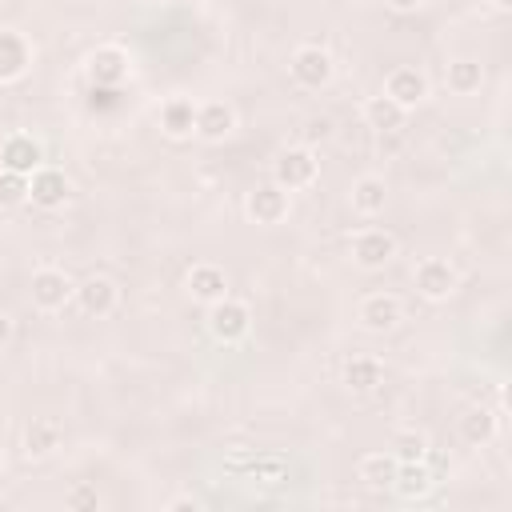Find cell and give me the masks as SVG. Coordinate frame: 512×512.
<instances>
[{"instance_id":"cell-1","label":"cell","mask_w":512,"mask_h":512,"mask_svg":"<svg viewBox=\"0 0 512 512\" xmlns=\"http://www.w3.org/2000/svg\"><path fill=\"white\" fill-rule=\"evenodd\" d=\"M316 176H320V160H316V152H312L308 144L284 148V152L276 156V164H272V180H276L284 192H300V188H308Z\"/></svg>"},{"instance_id":"cell-2","label":"cell","mask_w":512,"mask_h":512,"mask_svg":"<svg viewBox=\"0 0 512 512\" xmlns=\"http://www.w3.org/2000/svg\"><path fill=\"white\" fill-rule=\"evenodd\" d=\"M248 328H252V312H248V304H240V300H232V296H220V300L208 304V332H212L220 344H236V340H244Z\"/></svg>"},{"instance_id":"cell-3","label":"cell","mask_w":512,"mask_h":512,"mask_svg":"<svg viewBox=\"0 0 512 512\" xmlns=\"http://www.w3.org/2000/svg\"><path fill=\"white\" fill-rule=\"evenodd\" d=\"M412 284H416V292L424 300H436L440 304V300H448L456 292V268L448 260H440V256H424L412 268Z\"/></svg>"},{"instance_id":"cell-4","label":"cell","mask_w":512,"mask_h":512,"mask_svg":"<svg viewBox=\"0 0 512 512\" xmlns=\"http://www.w3.org/2000/svg\"><path fill=\"white\" fill-rule=\"evenodd\" d=\"M28 292H32V304L40 312H60L76 296V284L60 268H40V272H32V288Z\"/></svg>"},{"instance_id":"cell-5","label":"cell","mask_w":512,"mask_h":512,"mask_svg":"<svg viewBox=\"0 0 512 512\" xmlns=\"http://www.w3.org/2000/svg\"><path fill=\"white\" fill-rule=\"evenodd\" d=\"M392 256H396V236H392L388 228H364V232L352 236V260H356L360 268L376 272V268H384Z\"/></svg>"},{"instance_id":"cell-6","label":"cell","mask_w":512,"mask_h":512,"mask_svg":"<svg viewBox=\"0 0 512 512\" xmlns=\"http://www.w3.org/2000/svg\"><path fill=\"white\" fill-rule=\"evenodd\" d=\"M292 80L304 84V88H324L332 80V56L320 48V44H304L292 52Z\"/></svg>"},{"instance_id":"cell-7","label":"cell","mask_w":512,"mask_h":512,"mask_svg":"<svg viewBox=\"0 0 512 512\" xmlns=\"http://www.w3.org/2000/svg\"><path fill=\"white\" fill-rule=\"evenodd\" d=\"M244 212H248L256 224H280V220L288 216V192H284L276 180L256 184V188L248 192V200H244Z\"/></svg>"},{"instance_id":"cell-8","label":"cell","mask_w":512,"mask_h":512,"mask_svg":"<svg viewBox=\"0 0 512 512\" xmlns=\"http://www.w3.org/2000/svg\"><path fill=\"white\" fill-rule=\"evenodd\" d=\"M400 320H404L400 296H392V292H372V296L360 300V324H364L368 332H392Z\"/></svg>"},{"instance_id":"cell-9","label":"cell","mask_w":512,"mask_h":512,"mask_svg":"<svg viewBox=\"0 0 512 512\" xmlns=\"http://www.w3.org/2000/svg\"><path fill=\"white\" fill-rule=\"evenodd\" d=\"M128 76V52L116 44H104L88 56V80L92 88H116Z\"/></svg>"},{"instance_id":"cell-10","label":"cell","mask_w":512,"mask_h":512,"mask_svg":"<svg viewBox=\"0 0 512 512\" xmlns=\"http://www.w3.org/2000/svg\"><path fill=\"white\" fill-rule=\"evenodd\" d=\"M68 192H72V184H68V176L60 168H36L28 176V200L36 208H60L68 200Z\"/></svg>"},{"instance_id":"cell-11","label":"cell","mask_w":512,"mask_h":512,"mask_svg":"<svg viewBox=\"0 0 512 512\" xmlns=\"http://www.w3.org/2000/svg\"><path fill=\"white\" fill-rule=\"evenodd\" d=\"M232 128H236V112H232L224 100H208V104H200V108H196L192 132H196L200 140H208V144H220V140H224Z\"/></svg>"},{"instance_id":"cell-12","label":"cell","mask_w":512,"mask_h":512,"mask_svg":"<svg viewBox=\"0 0 512 512\" xmlns=\"http://www.w3.org/2000/svg\"><path fill=\"white\" fill-rule=\"evenodd\" d=\"M64 444V424L56 416H32V424L24 428V456L44 460Z\"/></svg>"},{"instance_id":"cell-13","label":"cell","mask_w":512,"mask_h":512,"mask_svg":"<svg viewBox=\"0 0 512 512\" xmlns=\"http://www.w3.org/2000/svg\"><path fill=\"white\" fill-rule=\"evenodd\" d=\"M0 168L20 172V176H32L40 168V144L32 136H24V132L4 136V144H0Z\"/></svg>"},{"instance_id":"cell-14","label":"cell","mask_w":512,"mask_h":512,"mask_svg":"<svg viewBox=\"0 0 512 512\" xmlns=\"http://www.w3.org/2000/svg\"><path fill=\"white\" fill-rule=\"evenodd\" d=\"M384 96H392V100L404 104V108H416V104L428 96V80H424L420 68H392V72L384 76Z\"/></svg>"},{"instance_id":"cell-15","label":"cell","mask_w":512,"mask_h":512,"mask_svg":"<svg viewBox=\"0 0 512 512\" xmlns=\"http://www.w3.org/2000/svg\"><path fill=\"white\" fill-rule=\"evenodd\" d=\"M76 300H80V308L88 312V316H108L116 304H120V288L108 280V276H88L84 284H76Z\"/></svg>"},{"instance_id":"cell-16","label":"cell","mask_w":512,"mask_h":512,"mask_svg":"<svg viewBox=\"0 0 512 512\" xmlns=\"http://www.w3.org/2000/svg\"><path fill=\"white\" fill-rule=\"evenodd\" d=\"M404 120H408V108L404 104H396L392 96H368L364 100V124L368 128H376L380 136H392V132H400L404 128Z\"/></svg>"},{"instance_id":"cell-17","label":"cell","mask_w":512,"mask_h":512,"mask_svg":"<svg viewBox=\"0 0 512 512\" xmlns=\"http://www.w3.org/2000/svg\"><path fill=\"white\" fill-rule=\"evenodd\" d=\"M184 288H188L192 300L212 304V300L228 296V276H224V268H216V264H196V268H188Z\"/></svg>"},{"instance_id":"cell-18","label":"cell","mask_w":512,"mask_h":512,"mask_svg":"<svg viewBox=\"0 0 512 512\" xmlns=\"http://www.w3.org/2000/svg\"><path fill=\"white\" fill-rule=\"evenodd\" d=\"M340 380L348 392H376L384 384V364L376 356H352V360H344Z\"/></svg>"},{"instance_id":"cell-19","label":"cell","mask_w":512,"mask_h":512,"mask_svg":"<svg viewBox=\"0 0 512 512\" xmlns=\"http://www.w3.org/2000/svg\"><path fill=\"white\" fill-rule=\"evenodd\" d=\"M432 484H436V476H432V468L424 460H400L396 480H392V492L404 496V500H420V496L432 492Z\"/></svg>"},{"instance_id":"cell-20","label":"cell","mask_w":512,"mask_h":512,"mask_svg":"<svg viewBox=\"0 0 512 512\" xmlns=\"http://www.w3.org/2000/svg\"><path fill=\"white\" fill-rule=\"evenodd\" d=\"M228 464L232 468H244L256 484H268V488H276V484L288 480V460L276 456V452H268V456H232Z\"/></svg>"},{"instance_id":"cell-21","label":"cell","mask_w":512,"mask_h":512,"mask_svg":"<svg viewBox=\"0 0 512 512\" xmlns=\"http://www.w3.org/2000/svg\"><path fill=\"white\" fill-rule=\"evenodd\" d=\"M396 468H400V460H396L392 452H368V456H360V464H356V476H360V484H364V488H372V492H384V488H392V480H396Z\"/></svg>"},{"instance_id":"cell-22","label":"cell","mask_w":512,"mask_h":512,"mask_svg":"<svg viewBox=\"0 0 512 512\" xmlns=\"http://www.w3.org/2000/svg\"><path fill=\"white\" fill-rule=\"evenodd\" d=\"M28 56H32V52H28V40H24L20 32H12V28H0V84L24 76Z\"/></svg>"},{"instance_id":"cell-23","label":"cell","mask_w":512,"mask_h":512,"mask_svg":"<svg viewBox=\"0 0 512 512\" xmlns=\"http://www.w3.org/2000/svg\"><path fill=\"white\" fill-rule=\"evenodd\" d=\"M384 204H388V188H384L380 176H360V180L352 184V212H360V216H380Z\"/></svg>"},{"instance_id":"cell-24","label":"cell","mask_w":512,"mask_h":512,"mask_svg":"<svg viewBox=\"0 0 512 512\" xmlns=\"http://www.w3.org/2000/svg\"><path fill=\"white\" fill-rule=\"evenodd\" d=\"M492 436H496V416H492L488 408H468V412L460 416V440H464V444L480 448V444H488Z\"/></svg>"},{"instance_id":"cell-25","label":"cell","mask_w":512,"mask_h":512,"mask_svg":"<svg viewBox=\"0 0 512 512\" xmlns=\"http://www.w3.org/2000/svg\"><path fill=\"white\" fill-rule=\"evenodd\" d=\"M192 120H196V108H192V100H184V96H176V100H168L164 108H160V124H164V132L168 136H192Z\"/></svg>"},{"instance_id":"cell-26","label":"cell","mask_w":512,"mask_h":512,"mask_svg":"<svg viewBox=\"0 0 512 512\" xmlns=\"http://www.w3.org/2000/svg\"><path fill=\"white\" fill-rule=\"evenodd\" d=\"M444 80H448V88H452V92L468 96V92H476V88H480L484 68H480L476 60H452V64H448V72H444Z\"/></svg>"},{"instance_id":"cell-27","label":"cell","mask_w":512,"mask_h":512,"mask_svg":"<svg viewBox=\"0 0 512 512\" xmlns=\"http://www.w3.org/2000/svg\"><path fill=\"white\" fill-rule=\"evenodd\" d=\"M392 456H396V460H424V456H428V440H424V432H416V428L396 432V440H392Z\"/></svg>"},{"instance_id":"cell-28","label":"cell","mask_w":512,"mask_h":512,"mask_svg":"<svg viewBox=\"0 0 512 512\" xmlns=\"http://www.w3.org/2000/svg\"><path fill=\"white\" fill-rule=\"evenodd\" d=\"M28 200V176H20V172H0V204L4 208H16V204H24Z\"/></svg>"},{"instance_id":"cell-29","label":"cell","mask_w":512,"mask_h":512,"mask_svg":"<svg viewBox=\"0 0 512 512\" xmlns=\"http://www.w3.org/2000/svg\"><path fill=\"white\" fill-rule=\"evenodd\" d=\"M64 504L76 508V512H92V508H100V492H96L92 484H76V488L64 496Z\"/></svg>"},{"instance_id":"cell-30","label":"cell","mask_w":512,"mask_h":512,"mask_svg":"<svg viewBox=\"0 0 512 512\" xmlns=\"http://www.w3.org/2000/svg\"><path fill=\"white\" fill-rule=\"evenodd\" d=\"M328 128H332V120H328V116H312V120H308V128H304V136H308V140H324V136H328Z\"/></svg>"},{"instance_id":"cell-31","label":"cell","mask_w":512,"mask_h":512,"mask_svg":"<svg viewBox=\"0 0 512 512\" xmlns=\"http://www.w3.org/2000/svg\"><path fill=\"white\" fill-rule=\"evenodd\" d=\"M168 512H200V500L196 496H176V500H168Z\"/></svg>"},{"instance_id":"cell-32","label":"cell","mask_w":512,"mask_h":512,"mask_svg":"<svg viewBox=\"0 0 512 512\" xmlns=\"http://www.w3.org/2000/svg\"><path fill=\"white\" fill-rule=\"evenodd\" d=\"M12 340V316L8 312H0V348Z\"/></svg>"},{"instance_id":"cell-33","label":"cell","mask_w":512,"mask_h":512,"mask_svg":"<svg viewBox=\"0 0 512 512\" xmlns=\"http://www.w3.org/2000/svg\"><path fill=\"white\" fill-rule=\"evenodd\" d=\"M424 0H388V8H396V12H416Z\"/></svg>"},{"instance_id":"cell-34","label":"cell","mask_w":512,"mask_h":512,"mask_svg":"<svg viewBox=\"0 0 512 512\" xmlns=\"http://www.w3.org/2000/svg\"><path fill=\"white\" fill-rule=\"evenodd\" d=\"M508 4H512V0H496V8H508Z\"/></svg>"}]
</instances>
